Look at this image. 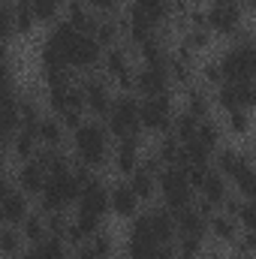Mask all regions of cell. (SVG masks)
Returning a JSON list of instances; mask_svg holds the SVG:
<instances>
[{
	"label": "cell",
	"mask_w": 256,
	"mask_h": 259,
	"mask_svg": "<svg viewBox=\"0 0 256 259\" xmlns=\"http://www.w3.org/2000/svg\"><path fill=\"white\" fill-rule=\"evenodd\" d=\"M18 127H21V109H18L15 94H9V97L0 100V151L6 145H12Z\"/></svg>",
	"instance_id": "30bf717a"
},
{
	"label": "cell",
	"mask_w": 256,
	"mask_h": 259,
	"mask_svg": "<svg viewBox=\"0 0 256 259\" xmlns=\"http://www.w3.org/2000/svg\"><path fill=\"white\" fill-rule=\"evenodd\" d=\"M133 9H136V12H142V15L157 27V24L169 15V0H136V3H133Z\"/></svg>",
	"instance_id": "603a6c76"
},
{
	"label": "cell",
	"mask_w": 256,
	"mask_h": 259,
	"mask_svg": "<svg viewBox=\"0 0 256 259\" xmlns=\"http://www.w3.org/2000/svg\"><path fill=\"white\" fill-rule=\"evenodd\" d=\"M72 30H78V33H84V36H91L94 30H97V18H94V12H88L81 3H72L69 6V21H66Z\"/></svg>",
	"instance_id": "ffe728a7"
},
{
	"label": "cell",
	"mask_w": 256,
	"mask_h": 259,
	"mask_svg": "<svg viewBox=\"0 0 256 259\" xmlns=\"http://www.w3.org/2000/svg\"><path fill=\"white\" fill-rule=\"evenodd\" d=\"M172 235H175V220H172L166 211H151V214H142V217L133 223L130 241H136V244H151V247H163Z\"/></svg>",
	"instance_id": "7a4b0ae2"
},
{
	"label": "cell",
	"mask_w": 256,
	"mask_h": 259,
	"mask_svg": "<svg viewBox=\"0 0 256 259\" xmlns=\"http://www.w3.org/2000/svg\"><path fill=\"white\" fill-rule=\"evenodd\" d=\"M78 259H100V256L94 253V247H91V244H81V247H78Z\"/></svg>",
	"instance_id": "f6af8a7d"
},
{
	"label": "cell",
	"mask_w": 256,
	"mask_h": 259,
	"mask_svg": "<svg viewBox=\"0 0 256 259\" xmlns=\"http://www.w3.org/2000/svg\"><path fill=\"white\" fill-rule=\"evenodd\" d=\"M256 100L253 94V81H223L220 91H217V103L226 109V112H235V109H250Z\"/></svg>",
	"instance_id": "9c48e42d"
},
{
	"label": "cell",
	"mask_w": 256,
	"mask_h": 259,
	"mask_svg": "<svg viewBox=\"0 0 256 259\" xmlns=\"http://www.w3.org/2000/svg\"><path fill=\"white\" fill-rule=\"evenodd\" d=\"M81 202V214H94V217H103L109 211V190L100 184V181H88L78 193Z\"/></svg>",
	"instance_id": "7c38bea8"
},
{
	"label": "cell",
	"mask_w": 256,
	"mask_h": 259,
	"mask_svg": "<svg viewBox=\"0 0 256 259\" xmlns=\"http://www.w3.org/2000/svg\"><path fill=\"white\" fill-rule=\"evenodd\" d=\"M181 259H196L202 253V238H181Z\"/></svg>",
	"instance_id": "ab89813d"
},
{
	"label": "cell",
	"mask_w": 256,
	"mask_h": 259,
	"mask_svg": "<svg viewBox=\"0 0 256 259\" xmlns=\"http://www.w3.org/2000/svg\"><path fill=\"white\" fill-rule=\"evenodd\" d=\"M18 3H30V0H18Z\"/></svg>",
	"instance_id": "c3c4849f"
},
{
	"label": "cell",
	"mask_w": 256,
	"mask_h": 259,
	"mask_svg": "<svg viewBox=\"0 0 256 259\" xmlns=\"http://www.w3.org/2000/svg\"><path fill=\"white\" fill-rule=\"evenodd\" d=\"M217 163H220V175H223V178H235L241 169H247V166H250L247 154H241V151H223Z\"/></svg>",
	"instance_id": "7402d4cb"
},
{
	"label": "cell",
	"mask_w": 256,
	"mask_h": 259,
	"mask_svg": "<svg viewBox=\"0 0 256 259\" xmlns=\"http://www.w3.org/2000/svg\"><path fill=\"white\" fill-rule=\"evenodd\" d=\"M88 244L94 247V253H97L100 259H106L109 253H112V238H109V235H100V232H97V238L88 241Z\"/></svg>",
	"instance_id": "7bdbcfd3"
},
{
	"label": "cell",
	"mask_w": 256,
	"mask_h": 259,
	"mask_svg": "<svg viewBox=\"0 0 256 259\" xmlns=\"http://www.w3.org/2000/svg\"><path fill=\"white\" fill-rule=\"evenodd\" d=\"M157 160L166 163V166H181V142L166 139V142L157 148Z\"/></svg>",
	"instance_id": "f1b7e54d"
},
{
	"label": "cell",
	"mask_w": 256,
	"mask_h": 259,
	"mask_svg": "<svg viewBox=\"0 0 256 259\" xmlns=\"http://www.w3.org/2000/svg\"><path fill=\"white\" fill-rule=\"evenodd\" d=\"M154 259H178V256H175L169 247H157V256H154Z\"/></svg>",
	"instance_id": "bcb514c9"
},
{
	"label": "cell",
	"mask_w": 256,
	"mask_h": 259,
	"mask_svg": "<svg viewBox=\"0 0 256 259\" xmlns=\"http://www.w3.org/2000/svg\"><path fill=\"white\" fill-rule=\"evenodd\" d=\"M109 208H112L115 214H121V217H133L136 208H139V196L133 193L130 184H121V187H115V190L109 193Z\"/></svg>",
	"instance_id": "e0dca14e"
},
{
	"label": "cell",
	"mask_w": 256,
	"mask_h": 259,
	"mask_svg": "<svg viewBox=\"0 0 256 259\" xmlns=\"http://www.w3.org/2000/svg\"><path fill=\"white\" fill-rule=\"evenodd\" d=\"M49 49H55L66 66H75V69H91V66L100 64V42L94 36H84L78 30H72L69 24H58L52 39L46 42Z\"/></svg>",
	"instance_id": "6da1fadb"
},
{
	"label": "cell",
	"mask_w": 256,
	"mask_h": 259,
	"mask_svg": "<svg viewBox=\"0 0 256 259\" xmlns=\"http://www.w3.org/2000/svg\"><path fill=\"white\" fill-rule=\"evenodd\" d=\"M12 33H15V12H12L9 6L0 3V42L9 39Z\"/></svg>",
	"instance_id": "8d00e7d4"
},
{
	"label": "cell",
	"mask_w": 256,
	"mask_h": 259,
	"mask_svg": "<svg viewBox=\"0 0 256 259\" xmlns=\"http://www.w3.org/2000/svg\"><path fill=\"white\" fill-rule=\"evenodd\" d=\"M229 127L235 136H244L247 130H250V118H247V109H235V112H229Z\"/></svg>",
	"instance_id": "74e56055"
},
{
	"label": "cell",
	"mask_w": 256,
	"mask_h": 259,
	"mask_svg": "<svg viewBox=\"0 0 256 259\" xmlns=\"http://www.w3.org/2000/svg\"><path fill=\"white\" fill-rule=\"evenodd\" d=\"M12 94V72H9V64H6V55L0 52V100Z\"/></svg>",
	"instance_id": "f35d334b"
},
{
	"label": "cell",
	"mask_w": 256,
	"mask_h": 259,
	"mask_svg": "<svg viewBox=\"0 0 256 259\" xmlns=\"http://www.w3.org/2000/svg\"><path fill=\"white\" fill-rule=\"evenodd\" d=\"M169 66H145L139 75H136V88L145 94V97H163L166 88H169Z\"/></svg>",
	"instance_id": "8fae6325"
},
{
	"label": "cell",
	"mask_w": 256,
	"mask_h": 259,
	"mask_svg": "<svg viewBox=\"0 0 256 259\" xmlns=\"http://www.w3.org/2000/svg\"><path fill=\"white\" fill-rule=\"evenodd\" d=\"M72 145H75V154L84 166H100L106 163V154H109V136L100 124H78L75 136H72Z\"/></svg>",
	"instance_id": "277c9868"
},
{
	"label": "cell",
	"mask_w": 256,
	"mask_h": 259,
	"mask_svg": "<svg viewBox=\"0 0 256 259\" xmlns=\"http://www.w3.org/2000/svg\"><path fill=\"white\" fill-rule=\"evenodd\" d=\"M61 139H64V127H61V121L46 118V121L36 124V142H42V145H49V148H58Z\"/></svg>",
	"instance_id": "484cf974"
},
{
	"label": "cell",
	"mask_w": 256,
	"mask_h": 259,
	"mask_svg": "<svg viewBox=\"0 0 256 259\" xmlns=\"http://www.w3.org/2000/svg\"><path fill=\"white\" fill-rule=\"evenodd\" d=\"M106 69H109V75L118 78L124 88L133 84V81H130V61H127L124 52H109V58H106Z\"/></svg>",
	"instance_id": "cb8c5ba5"
},
{
	"label": "cell",
	"mask_w": 256,
	"mask_h": 259,
	"mask_svg": "<svg viewBox=\"0 0 256 259\" xmlns=\"http://www.w3.org/2000/svg\"><path fill=\"white\" fill-rule=\"evenodd\" d=\"M33 27V12L27 9V6H21V9H15V30H21V33H27Z\"/></svg>",
	"instance_id": "b9f144b4"
},
{
	"label": "cell",
	"mask_w": 256,
	"mask_h": 259,
	"mask_svg": "<svg viewBox=\"0 0 256 259\" xmlns=\"http://www.w3.org/2000/svg\"><path fill=\"white\" fill-rule=\"evenodd\" d=\"M244 3H250V0H244Z\"/></svg>",
	"instance_id": "681fc988"
},
{
	"label": "cell",
	"mask_w": 256,
	"mask_h": 259,
	"mask_svg": "<svg viewBox=\"0 0 256 259\" xmlns=\"http://www.w3.org/2000/svg\"><path fill=\"white\" fill-rule=\"evenodd\" d=\"M46 178H49V172H46V163H42V157H36V160H27V163L21 166V172H18V181H21L24 193H42V187H46Z\"/></svg>",
	"instance_id": "9a60e30c"
},
{
	"label": "cell",
	"mask_w": 256,
	"mask_h": 259,
	"mask_svg": "<svg viewBox=\"0 0 256 259\" xmlns=\"http://www.w3.org/2000/svg\"><path fill=\"white\" fill-rule=\"evenodd\" d=\"M160 190H163V199L172 211H181L193 202V187L187 181V172L184 166H169L163 175H160Z\"/></svg>",
	"instance_id": "5b68a950"
},
{
	"label": "cell",
	"mask_w": 256,
	"mask_h": 259,
	"mask_svg": "<svg viewBox=\"0 0 256 259\" xmlns=\"http://www.w3.org/2000/svg\"><path fill=\"white\" fill-rule=\"evenodd\" d=\"M36 253H39V259H66V241L61 235H49V238L36 241Z\"/></svg>",
	"instance_id": "4316f807"
},
{
	"label": "cell",
	"mask_w": 256,
	"mask_h": 259,
	"mask_svg": "<svg viewBox=\"0 0 256 259\" xmlns=\"http://www.w3.org/2000/svg\"><path fill=\"white\" fill-rule=\"evenodd\" d=\"M24 235L36 244V241H42V235H46V220L36 214V217H24Z\"/></svg>",
	"instance_id": "e575fe53"
},
{
	"label": "cell",
	"mask_w": 256,
	"mask_h": 259,
	"mask_svg": "<svg viewBox=\"0 0 256 259\" xmlns=\"http://www.w3.org/2000/svg\"><path fill=\"white\" fill-rule=\"evenodd\" d=\"M178 217H175V226H178V235L181 238H205V232H208V220H205V214L202 211H196V208H181V211H175Z\"/></svg>",
	"instance_id": "5bb4252c"
},
{
	"label": "cell",
	"mask_w": 256,
	"mask_h": 259,
	"mask_svg": "<svg viewBox=\"0 0 256 259\" xmlns=\"http://www.w3.org/2000/svg\"><path fill=\"white\" fill-rule=\"evenodd\" d=\"M24 217H27V199L9 190V193L0 199V220H6V223L15 226V223H21Z\"/></svg>",
	"instance_id": "ac0fdd59"
},
{
	"label": "cell",
	"mask_w": 256,
	"mask_h": 259,
	"mask_svg": "<svg viewBox=\"0 0 256 259\" xmlns=\"http://www.w3.org/2000/svg\"><path fill=\"white\" fill-rule=\"evenodd\" d=\"M220 78L223 81H253V72H256V52L250 46V39H241L235 42L223 58H220Z\"/></svg>",
	"instance_id": "3957f363"
},
{
	"label": "cell",
	"mask_w": 256,
	"mask_h": 259,
	"mask_svg": "<svg viewBox=\"0 0 256 259\" xmlns=\"http://www.w3.org/2000/svg\"><path fill=\"white\" fill-rule=\"evenodd\" d=\"M199 190H202V196H205V205H208V208L223 205V202H226V178H223L220 172H205Z\"/></svg>",
	"instance_id": "2e32d148"
},
{
	"label": "cell",
	"mask_w": 256,
	"mask_h": 259,
	"mask_svg": "<svg viewBox=\"0 0 256 259\" xmlns=\"http://www.w3.org/2000/svg\"><path fill=\"white\" fill-rule=\"evenodd\" d=\"M58 9H61V0H30V12H33V18H39V21L55 18Z\"/></svg>",
	"instance_id": "d6a6232c"
},
{
	"label": "cell",
	"mask_w": 256,
	"mask_h": 259,
	"mask_svg": "<svg viewBox=\"0 0 256 259\" xmlns=\"http://www.w3.org/2000/svg\"><path fill=\"white\" fill-rule=\"evenodd\" d=\"M136 163H139V139L127 136V139H121V148H118V169L130 175L136 169Z\"/></svg>",
	"instance_id": "44dd1931"
},
{
	"label": "cell",
	"mask_w": 256,
	"mask_h": 259,
	"mask_svg": "<svg viewBox=\"0 0 256 259\" xmlns=\"http://www.w3.org/2000/svg\"><path fill=\"white\" fill-rule=\"evenodd\" d=\"M21 235L15 229H0V253H18Z\"/></svg>",
	"instance_id": "d590c367"
},
{
	"label": "cell",
	"mask_w": 256,
	"mask_h": 259,
	"mask_svg": "<svg viewBox=\"0 0 256 259\" xmlns=\"http://www.w3.org/2000/svg\"><path fill=\"white\" fill-rule=\"evenodd\" d=\"M208 229H211L220 241H235V220H232V214H229V217H214Z\"/></svg>",
	"instance_id": "1f68e13d"
},
{
	"label": "cell",
	"mask_w": 256,
	"mask_h": 259,
	"mask_svg": "<svg viewBox=\"0 0 256 259\" xmlns=\"http://www.w3.org/2000/svg\"><path fill=\"white\" fill-rule=\"evenodd\" d=\"M109 130L118 139H127L139 133V103L133 97H121L118 103H112L109 109Z\"/></svg>",
	"instance_id": "8992f818"
},
{
	"label": "cell",
	"mask_w": 256,
	"mask_h": 259,
	"mask_svg": "<svg viewBox=\"0 0 256 259\" xmlns=\"http://www.w3.org/2000/svg\"><path fill=\"white\" fill-rule=\"evenodd\" d=\"M187 115L199 118V121L208 115V100H205L202 94H190V109H187Z\"/></svg>",
	"instance_id": "60d3db41"
},
{
	"label": "cell",
	"mask_w": 256,
	"mask_h": 259,
	"mask_svg": "<svg viewBox=\"0 0 256 259\" xmlns=\"http://www.w3.org/2000/svg\"><path fill=\"white\" fill-rule=\"evenodd\" d=\"M9 190H12V187H9V181H6V178L0 175V199H3V196L9 193Z\"/></svg>",
	"instance_id": "7dc6e473"
},
{
	"label": "cell",
	"mask_w": 256,
	"mask_h": 259,
	"mask_svg": "<svg viewBox=\"0 0 256 259\" xmlns=\"http://www.w3.org/2000/svg\"><path fill=\"white\" fill-rule=\"evenodd\" d=\"M94 33H97L94 39L100 42V49H103V46H112V42L118 39V24H115V21H100Z\"/></svg>",
	"instance_id": "836d02e7"
},
{
	"label": "cell",
	"mask_w": 256,
	"mask_h": 259,
	"mask_svg": "<svg viewBox=\"0 0 256 259\" xmlns=\"http://www.w3.org/2000/svg\"><path fill=\"white\" fill-rule=\"evenodd\" d=\"M196 130H199V118H193V115H181L178 121H175V142H190L193 136H196Z\"/></svg>",
	"instance_id": "4dcf8cb0"
},
{
	"label": "cell",
	"mask_w": 256,
	"mask_h": 259,
	"mask_svg": "<svg viewBox=\"0 0 256 259\" xmlns=\"http://www.w3.org/2000/svg\"><path fill=\"white\" fill-rule=\"evenodd\" d=\"M217 33H223V36H232V33H238V27H241V6H238V0H226V3H211V12H208V18H205Z\"/></svg>",
	"instance_id": "ba28073f"
},
{
	"label": "cell",
	"mask_w": 256,
	"mask_h": 259,
	"mask_svg": "<svg viewBox=\"0 0 256 259\" xmlns=\"http://www.w3.org/2000/svg\"><path fill=\"white\" fill-rule=\"evenodd\" d=\"M12 151H15V157H21V160H30V157L36 154V133H33V130L18 127L15 139H12Z\"/></svg>",
	"instance_id": "d4e9b609"
},
{
	"label": "cell",
	"mask_w": 256,
	"mask_h": 259,
	"mask_svg": "<svg viewBox=\"0 0 256 259\" xmlns=\"http://www.w3.org/2000/svg\"><path fill=\"white\" fill-rule=\"evenodd\" d=\"M91 6L100 9V12H115L118 9V0H91Z\"/></svg>",
	"instance_id": "ee69618b"
},
{
	"label": "cell",
	"mask_w": 256,
	"mask_h": 259,
	"mask_svg": "<svg viewBox=\"0 0 256 259\" xmlns=\"http://www.w3.org/2000/svg\"><path fill=\"white\" fill-rule=\"evenodd\" d=\"M142 55H145V64L148 66H169V58H166V49L157 36H151L148 42H142Z\"/></svg>",
	"instance_id": "83f0119b"
},
{
	"label": "cell",
	"mask_w": 256,
	"mask_h": 259,
	"mask_svg": "<svg viewBox=\"0 0 256 259\" xmlns=\"http://www.w3.org/2000/svg\"><path fill=\"white\" fill-rule=\"evenodd\" d=\"M139 124H145L154 133L169 130V124H172V103L166 100V94L163 97H148L145 103H139Z\"/></svg>",
	"instance_id": "52a82bcc"
},
{
	"label": "cell",
	"mask_w": 256,
	"mask_h": 259,
	"mask_svg": "<svg viewBox=\"0 0 256 259\" xmlns=\"http://www.w3.org/2000/svg\"><path fill=\"white\" fill-rule=\"evenodd\" d=\"M133 178H130V187H133V193L139 196V199H151L154 196V184H157V175H154V169L151 166H136L133 172H130Z\"/></svg>",
	"instance_id": "d6986e66"
},
{
	"label": "cell",
	"mask_w": 256,
	"mask_h": 259,
	"mask_svg": "<svg viewBox=\"0 0 256 259\" xmlns=\"http://www.w3.org/2000/svg\"><path fill=\"white\" fill-rule=\"evenodd\" d=\"M232 184L238 187V193L244 196V199H253V196H256V172H253V166L241 169V172L232 178Z\"/></svg>",
	"instance_id": "f546056e"
},
{
	"label": "cell",
	"mask_w": 256,
	"mask_h": 259,
	"mask_svg": "<svg viewBox=\"0 0 256 259\" xmlns=\"http://www.w3.org/2000/svg\"><path fill=\"white\" fill-rule=\"evenodd\" d=\"M81 97H84V109H91L94 115H109V109H112V94H109V84H106V81H100V78L84 81Z\"/></svg>",
	"instance_id": "4fadbf2b"
}]
</instances>
